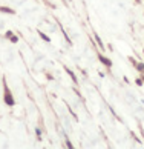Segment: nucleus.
Returning <instances> with one entry per match:
<instances>
[{
  "label": "nucleus",
  "instance_id": "f257e3e1",
  "mask_svg": "<svg viewBox=\"0 0 144 149\" xmlns=\"http://www.w3.org/2000/svg\"><path fill=\"white\" fill-rule=\"evenodd\" d=\"M3 91H5V92H3V100H5V105H8V106H14V105H15V100H14V97H12L9 88H8L5 78H3Z\"/></svg>",
  "mask_w": 144,
  "mask_h": 149
},
{
  "label": "nucleus",
  "instance_id": "f03ea898",
  "mask_svg": "<svg viewBox=\"0 0 144 149\" xmlns=\"http://www.w3.org/2000/svg\"><path fill=\"white\" fill-rule=\"evenodd\" d=\"M97 55H98V60L101 61V63H103L106 68H112V61H111V59H107V57H104L103 54H97Z\"/></svg>",
  "mask_w": 144,
  "mask_h": 149
},
{
  "label": "nucleus",
  "instance_id": "7ed1b4c3",
  "mask_svg": "<svg viewBox=\"0 0 144 149\" xmlns=\"http://www.w3.org/2000/svg\"><path fill=\"white\" fill-rule=\"evenodd\" d=\"M65 71H66L67 74H69V77L72 78V81H74V83H75V85H77V83H78V80H77V75H75V74H74V72H72V71H71V69H69V68H65Z\"/></svg>",
  "mask_w": 144,
  "mask_h": 149
},
{
  "label": "nucleus",
  "instance_id": "20e7f679",
  "mask_svg": "<svg viewBox=\"0 0 144 149\" xmlns=\"http://www.w3.org/2000/svg\"><path fill=\"white\" fill-rule=\"evenodd\" d=\"M0 12H5V14H15V11L12 8H6V6H0Z\"/></svg>",
  "mask_w": 144,
  "mask_h": 149
},
{
  "label": "nucleus",
  "instance_id": "39448f33",
  "mask_svg": "<svg viewBox=\"0 0 144 149\" xmlns=\"http://www.w3.org/2000/svg\"><path fill=\"white\" fill-rule=\"evenodd\" d=\"M37 32H39V35H40V39H41V40H43V42H46V43H51V39H49V37H48V35H46V34H45V32H41V31H37Z\"/></svg>",
  "mask_w": 144,
  "mask_h": 149
},
{
  "label": "nucleus",
  "instance_id": "423d86ee",
  "mask_svg": "<svg viewBox=\"0 0 144 149\" xmlns=\"http://www.w3.org/2000/svg\"><path fill=\"white\" fill-rule=\"evenodd\" d=\"M94 37H95V42H97V45H98V46H100L101 49H104V45H103V42H101L100 35H98V34H97V32H95V34H94Z\"/></svg>",
  "mask_w": 144,
  "mask_h": 149
},
{
  "label": "nucleus",
  "instance_id": "0eeeda50",
  "mask_svg": "<svg viewBox=\"0 0 144 149\" xmlns=\"http://www.w3.org/2000/svg\"><path fill=\"white\" fill-rule=\"evenodd\" d=\"M9 40H11V42H12V43H19V37H17L15 34H12V35L9 37Z\"/></svg>",
  "mask_w": 144,
  "mask_h": 149
},
{
  "label": "nucleus",
  "instance_id": "6e6552de",
  "mask_svg": "<svg viewBox=\"0 0 144 149\" xmlns=\"http://www.w3.org/2000/svg\"><path fill=\"white\" fill-rule=\"evenodd\" d=\"M137 69L139 72H144V63H137Z\"/></svg>",
  "mask_w": 144,
  "mask_h": 149
},
{
  "label": "nucleus",
  "instance_id": "1a4fd4ad",
  "mask_svg": "<svg viewBox=\"0 0 144 149\" xmlns=\"http://www.w3.org/2000/svg\"><path fill=\"white\" fill-rule=\"evenodd\" d=\"M137 85H138V86H143V85H144V83H143V77H141V78H137Z\"/></svg>",
  "mask_w": 144,
  "mask_h": 149
},
{
  "label": "nucleus",
  "instance_id": "9d476101",
  "mask_svg": "<svg viewBox=\"0 0 144 149\" xmlns=\"http://www.w3.org/2000/svg\"><path fill=\"white\" fill-rule=\"evenodd\" d=\"M66 146H67V148H74V146H72V143L69 142V140H66Z\"/></svg>",
  "mask_w": 144,
  "mask_h": 149
},
{
  "label": "nucleus",
  "instance_id": "9b49d317",
  "mask_svg": "<svg viewBox=\"0 0 144 149\" xmlns=\"http://www.w3.org/2000/svg\"><path fill=\"white\" fill-rule=\"evenodd\" d=\"M61 2H63V3H66V0H61Z\"/></svg>",
  "mask_w": 144,
  "mask_h": 149
},
{
  "label": "nucleus",
  "instance_id": "f8f14e48",
  "mask_svg": "<svg viewBox=\"0 0 144 149\" xmlns=\"http://www.w3.org/2000/svg\"><path fill=\"white\" fill-rule=\"evenodd\" d=\"M143 83H144V77H143Z\"/></svg>",
  "mask_w": 144,
  "mask_h": 149
},
{
  "label": "nucleus",
  "instance_id": "ddd939ff",
  "mask_svg": "<svg viewBox=\"0 0 144 149\" xmlns=\"http://www.w3.org/2000/svg\"><path fill=\"white\" fill-rule=\"evenodd\" d=\"M138 2H139V0H138Z\"/></svg>",
  "mask_w": 144,
  "mask_h": 149
}]
</instances>
